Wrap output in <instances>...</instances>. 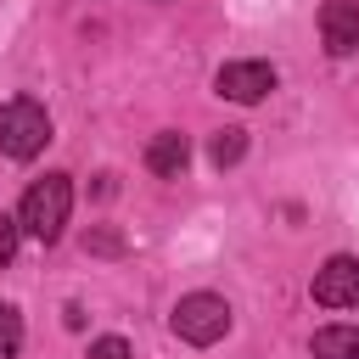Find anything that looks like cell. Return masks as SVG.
Here are the masks:
<instances>
[{"label": "cell", "instance_id": "5", "mask_svg": "<svg viewBox=\"0 0 359 359\" xmlns=\"http://www.w3.org/2000/svg\"><path fill=\"white\" fill-rule=\"evenodd\" d=\"M314 303L320 309H353L359 303V258H348V252H337V258H325L320 269H314Z\"/></svg>", "mask_w": 359, "mask_h": 359}, {"label": "cell", "instance_id": "6", "mask_svg": "<svg viewBox=\"0 0 359 359\" xmlns=\"http://www.w3.org/2000/svg\"><path fill=\"white\" fill-rule=\"evenodd\" d=\"M320 39L331 56H353L359 50V0H325L320 6Z\"/></svg>", "mask_w": 359, "mask_h": 359}, {"label": "cell", "instance_id": "4", "mask_svg": "<svg viewBox=\"0 0 359 359\" xmlns=\"http://www.w3.org/2000/svg\"><path fill=\"white\" fill-rule=\"evenodd\" d=\"M275 84H280V73H275L269 62H224V67H219V79H213V90H219L224 101H241V107L264 101Z\"/></svg>", "mask_w": 359, "mask_h": 359}, {"label": "cell", "instance_id": "7", "mask_svg": "<svg viewBox=\"0 0 359 359\" xmlns=\"http://www.w3.org/2000/svg\"><path fill=\"white\" fill-rule=\"evenodd\" d=\"M185 163H191V140H185L180 129H163V135L146 146V168H151V174H163V180H180V174H185Z\"/></svg>", "mask_w": 359, "mask_h": 359}, {"label": "cell", "instance_id": "2", "mask_svg": "<svg viewBox=\"0 0 359 359\" xmlns=\"http://www.w3.org/2000/svg\"><path fill=\"white\" fill-rule=\"evenodd\" d=\"M45 140H50V112L34 95H17V101L0 107V151L6 157L28 163L34 151H45Z\"/></svg>", "mask_w": 359, "mask_h": 359}, {"label": "cell", "instance_id": "3", "mask_svg": "<svg viewBox=\"0 0 359 359\" xmlns=\"http://www.w3.org/2000/svg\"><path fill=\"white\" fill-rule=\"evenodd\" d=\"M230 331V303L213 297V292H191L174 303V337L191 342V348H213L219 337Z\"/></svg>", "mask_w": 359, "mask_h": 359}, {"label": "cell", "instance_id": "1", "mask_svg": "<svg viewBox=\"0 0 359 359\" xmlns=\"http://www.w3.org/2000/svg\"><path fill=\"white\" fill-rule=\"evenodd\" d=\"M67 213H73V185L67 174H45L22 191V208H17V224L34 236V241H56L67 230Z\"/></svg>", "mask_w": 359, "mask_h": 359}, {"label": "cell", "instance_id": "13", "mask_svg": "<svg viewBox=\"0 0 359 359\" xmlns=\"http://www.w3.org/2000/svg\"><path fill=\"white\" fill-rule=\"evenodd\" d=\"M84 359H129V342L123 337H101V342H90Z\"/></svg>", "mask_w": 359, "mask_h": 359}, {"label": "cell", "instance_id": "12", "mask_svg": "<svg viewBox=\"0 0 359 359\" xmlns=\"http://www.w3.org/2000/svg\"><path fill=\"white\" fill-rule=\"evenodd\" d=\"M17 236H22V224H17L11 213H0V269L17 258Z\"/></svg>", "mask_w": 359, "mask_h": 359}, {"label": "cell", "instance_id": "8", "mask_svg": "<svg viewBox=\"0 0 359 359\" xmlns=\"http://www.w3.org/2000/svg\"><path fill=\"white\" fill-rule=\"evenodd\" d=\"M314 359H359V325H325V331H314Z\"/></svg>", "mask_w": 359, "mask_h": 359}, {"label": "cell", "instance_id": "9", "mask_svg": "<svg viewBox=\"0 0 359 359\" xmlns=\"http://www.w3.org/2000/svg\"><path fill=\"white\" fill-rule=\"evenodd\" d=\"M241 151H247V129H236V123H230V129H219V135H213V146H208V157H213L219 168L241 163Z\"/></svg>", "mask_w": 359, "mask_h": 359}, {"label": "cell", "instance_id": "11", "mask_svg": "<svg viewBox=\"0 0 359 359\" xmlns=\"http://www.w3.org/2000/svg\"><path fill=\"white\" fill-rule=\"evenodd\" d=\"M84 247H90V252H101V258H118V252H123V236H118V230H90V236H84Z\"/></svg>", "mask_w": 359, "mask_h": 359}, {"label": "cell", "instance_id": "10", "mask_svg": "<svg viewBox=\"0 0 359 359\" xmlns=\"http://www.w3.org/2000/svg\"><path fill=\"white\" fill-rule=\"evenodd\" d=\"M17 353H22V314L0 303V359H17Z\"/></svg>", "mask_w": 359, "mask_h": 359}]
</instances>
